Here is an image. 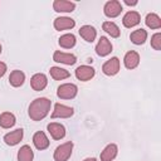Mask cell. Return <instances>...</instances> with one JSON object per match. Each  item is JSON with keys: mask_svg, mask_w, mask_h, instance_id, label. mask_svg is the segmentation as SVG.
Segmentation results:
<instances>
[{"mask_svg": "<svg viewBox=\"0 0 161 161\" xmlns=\"http://www.w3.org/2000/svg\"><path fill=\"white\" fill-rule=\"evenodd\" d=\"M52 107V101L45 98V97H40V98H35L28 108V114L33 121H42L44 119Z\"/></svg>", "mask_w": 161, "mask_h": 161, "instance_id": "1", "label": "cell"}, {"mask_svg": "<svg viewBox=\"0 0 161 161\" xmlns=\"http://www.w3.org/2000/svg\"><path fill=\"white\" fill-rule=\"evenodd\" d=\"M72 152H73V142L68 141V142L59 145L55 148V151L53 153V158L55 161H68L69 157L72 156Z\"/></svg>", "mask_w": 161, "mask_h": 161, "instance_id": "2", "label": "cell"}, {"mask_svg": "<svg viewBox=\"0 0 161 161\" xmlns=\"http://www.w3.org/2000/svg\"><path fill=\"white\" fill-rule=\"evenodd\" d=\"M78 93V87L73 83H63L57 89V96L60 99H73Z\"/></svg>", "mask_w": 161, "mask_h": 161, "instance_id": "3", "label": "cell"}, {"mask_svg": "<svg viewBox=\"0 0 161 161\" xmlns=\"http://www.w3.org/2000/svg\"><path fill=\"white\" fill-rule=\"evenodd\" d=\"M123 8H122V4L118 1V0H109L104 4L103 6V13L107 18H117L121 13H122Z\"/></svg>", "mask_w": 161, "mask_h": 161, "instance_id": "4", "label": "cell"}, {"mask_svg": "<svg viewBox=\"0 0 161 161\" xmlns=\"http://www.w3.org/2000/svg\"><path fill=\"white\" fill-rule=\"evenodd\" d=\"M73 114H74V109L72 107L62 103H55L52 113V118H69Z\"/></svg>", "mask_w": 161, "mask_h": 161, "instance_id": "5", "label": "cell"}, {"mask_svg": "<svg viewBox=\"0 0 161 161\" xmlns=\"http://www.w3.org/2000/svg\"><path fill=\"white\" fill-rule=\"evenodd\" d=\"M102 72L109 77L116 75L119 72V59L117 57H113V58L108 59L107 62H104L102 65Z\"/></svg>", "mask_w": 161, "mask_h": 161, "instance_id": "6", "label": "cell"}, {"mask_svg": "<svg viewBox=\"0 0 161 161\" xmlns=\"http://www.w3.org/2000/svg\"><path fill=\"white\" fill-rule=\"evenodd\" d=\"M96 74V69L91 65H79L77 69H75V77L77 79L82 80V82H87V80H91Z\"/></svg>", "mask_w": 161, "mask_h": 161, "instance_id": "7", "label": "cell"}, {"mask_svg": "<svg viewBox=\"0 0 161 161\" xmlns=\"http://www.w3.org/2000/svg\"><path fill=\"white\" fill-rule=\"evenodd\" d=\"M47 130L53 140H62L65 136V127L58 122H50L47 125Z\"/></svg>", "mask_w": 161, "mask_h": 161, "instance_id": "8", "label": "cell"}, {"mask_svg": "<svg viewBox=\"0 0 161 161\" xmlns=\"http://www.w3.org/2000/svg\"><path fill=\"white\" fill-rule=\"evenodd\" d=\"M54 29L55 30H68V29H73L75 26V20L69 18V16H58L54 19Z\"/></svg>", "mask_w": 161, "mask_h": 161, "instance_id": "9", "label": "cell"}, {"mask_svg": "<svg viewBox=\"0 0 161 161\" xmlns=\"http://www.w3.org/2000/svg\"><path fill=\"white\" fill-rule=\"evenodd\" d=\"M53 60L57 63L67 64V65H73L77 62V57L72 53H64L60 50H55L53 54Z\"/></svg>", "mask_w": 161, "mask_h": 161, "instance_id": "10", "label": "cell"}, {"mask_svg": "<svg viewBox=\"0 0 161 161\" xmlns=\"http://www.w3.org/2000/svg\"><path fill=\"white\" fill-rule=\"evenodd\" d=\"M112 43L106 36H101L97 45H96V53L99 57H107L112 52Z\"/></svg>", "mask_w": 161, "mask_h": 161, "instance_id": "11", "label": "cell"}, {"mask_svg": "<svg viewBox=\"0 0 161 161\" xmlns=\"http://www.w3.org/2000/svg\"><path fill=\"white\" fill-rule=\"evenodd\" d=\"M30 86L36 92L43 91L48 86V78H47V75L44 73H35L30 78Z\"/></svg>", "mask_w": 161, "mask_h": 161, "instance_id": "12", "label": "cell"}, {"mask_svg": "<svg viewBox=\"0 0 161 161\" xmlns=\"http://www.w3.org/2000/svg\"><path fill=\"white\" fill-rule=\"evenodd\" d=\"M23 136H24L23 128H16V130H14V131L6 133L3 140H4V142H5L8 146H15V145H18V143L23 140Z\"/></svg>", "mask_w": 161, "mask_h": 161, "instance_id": "13", "label": "cell"}, {"mask_svg": "<svg viewBox=\"0 0 161 161\" xmlns=\"http://www.w3.org/2000/svg\"><path fill=\"white\" fill-rule=\"evenodd\" d=\"M123 64L127 69H135L140 64V54L135 50H130L123 57Z\"/></svg>", "mask_w": 161, "mask_h": 161, "instance_id": "14", "label": "cell"}, {"mask_svg": "<svg viewBox=\"0 0 161 161\" xmlns=\"http://www.w3.org/2000/svg\"><path fill=\"white\" fill-rule=\"evenodd\" d=\"M140 21H141V16H140V14L137 13V11H127L125 15H123V18H122V24H123V26H126V28H133V26H136V25H138L140 24Z\"/></svg>", "mask_w": 161, "mask_h": 161, "instance_id": "15", "label": "cell"}, {"mask_svg": "<svg viewBox=\"0 0 161 161\" xmlns=\"http://www.w3.org/2000/svg\"><path fill=\"white\" fill-rule=\"evenodd\" d=\"M53 9L57 13H72L75 9V3L67 1V0H54Z\"/></svg>", "mask_w": 161, "mask_h": 161, "instance_id": "16", "label": "cell"}, {"mask_svg": "<svg viewBox=\"0 0 161 161\" xmlns=\"http://www.w3.org/2000/svg\"><path fill=\"white\" fill-rule=\"evenodd\" d=\"M33 143H34V146L38 150L43 151V150H45V148L49 147V143L50 142H49V138L47 137V135L43 131H38L33 136Z\"/></svg>", "mask_w": 161, "mask_h": 161, "instance_id": "17", "label": "cell"}, {"mask_svg": "<svg viewBox=\"0 0 161 161\" xmlns=\"http://www.w3.org/2000/svg\"><path fill=\"white\" fill-rule=\"evenodd\" d=\"M118 153V147L116 143H108L101 152V161H112Z\"/></svg>", "mask_w": 161, "mask_h": 161, "instance_id": "18", "label": "cell"}, {"mask_svg": "<svg viewBox=\"0 0 161 161\" xmlns=\"http://www.w3.org/2000/svg\"><path fill=\"white\" fill-rule=\"evenodd\" d=\"M79 35L88 43H93L97 36V30L92 25H83L79 28Z\"/></svg>", "mask_w": 161, "mask_h": 161, "instance_id": "19", "label": "cell"}, {"mask_svg": "<svg viewBox=\"0 0 161 161\" xmlns=\"http://www.w3.org/2000/svg\"><path fill=\"white\" fill-rule=\"evenodd\" d=\"M24 82H25V74H24V72L19 70V69H15V70H13L10 73V75H9V83L13 87H15V88L21 87L24 84Z\"/></svg>", "mask_w": 161, "mask_h": 161, "instance_id": "20", "label": "cell"}, {"mask_svg": "<svg viewBox=\"0 0 161 161\" xmlns=\"http://www.w3.org/2000/svg\"><path fill=\"white\" fill-rule=\"evenodd\" d=\"M130 39H131V42H132L133 44H136V45H142V44L147 40V31H146L145 29H142V28L136 29V30H133V31L131 33Z\"/></svg>", "mask_w": 161, "mask_h": 161, "instance_id": "21", "label": "cell"}, {"mask_svg": "<svg viewBox=\"0 0 161 161\" xmlns=\"http://www.w3.org/2000/svg\"><path fill=\"white\" fill-rule=\"evenodd\" d=\"M58 43L62 48L64 49H72L75 43H77V39H75V35L72 34V33H67V34H63L59 39H58Z\"/></svg>", "mask_w": 161, "mask_h": 161, "instance_id": "22", "label": "cell"}, {"mask_svg": "<svg viewBox=\"0 0 161 161\" xmlns=\"http://www.w3.org/2000/svg\"><path fill=\"white\" fill-rule=\"evenodd\" d=\"M16 123V118L11 112H3L0 114V127L10 128Z\"/></svg>", "mask_w": 161, "mask_h": 161, "instance_id": "23", "label": "cell"}, {"mask_svg": "<svg viewBox=\"0 0 161 161\" xmlns=\"http://www.w3.org/2000/svg\"><path fill=\"white\" fill-rule=\"evenodd\" d=\"M34 152L29 145H24L18 151V161H33Z\"/></svg>", "mask_w": 161, "mask_h": 161, "instance_id": "24", "label": "cell"}, {"mask_svg": "<svg viewBox=\"0 0 161 161\" xmlns=\"http://www.w3.org/2000/svg\"><path fill=\"white\" fill-rule=\"evenodd\" d=\"M49 73H50V77L54 80H63V79L69 78V75H70V73L67 69L60 68V67H52Z\"/></svg>", "mask_w": 161, "mask_h": 161, "instance_id": "25", "label": "cell"}, {"mask_svg": "<svg viewBox=\"0 0 161 161\" xmlns=\"http://www.w3.org/2000/svg\"><path fill=\"white\" fill-rule=\"evenodd\" d=\"M102 29H103L108 35H111L112 38H118L119 34H121V30H119L118 25H117L116 23H113V21H104V23L102 24Z\"/></svg>", "mask_w": 161, "mask_h": 161, "instance_id": "26", "label": "cell"}, {"mask_svg": "<svg viewBox=\"0 0 161 161\" xmlns=\"http://www.w3.org/2000/svg\"><path fill=\"white\" fill-rule=\"evenodd\" d=\"M145 23L150 29H160L161 28V18L155 13H148L146 15Z\"/></svg>", "mask_w": 161, "mask_h": 161, "instance_id": "27", "label": "cell"}, {"mask_svg": "<svg viewBox=\"0 0 161 161\" xmlns=\"http://www.w3.org/2000/svg\"><path fill=\"white\" fill-rule=\"evenodd\" d=\"M151 47L155 50H161V33H155L151 36Z\"/></svg>", "mask_w": 161, "mask_h": 161, "instance_id": "28", "label": "cell"}, {"mask_svg": "<svg viewBox=\"0 0 161 161\" xmlns=\"http://www.w3.org/2000/svg\"><path fill=\"white\" fill-rule=\"evenodd\" d=\"M6 70H8V67H6V64L4 63V62H0V78L6 73Z\"/></svg>", "mask_w": 161, "mask_h": 161, "instance_id": "29", "label": "cell"}, {"mask_svg": "<svg viewBox=\"0 0 161 161\" xmlns=\"http://www.w3.org/2000/svg\"><path fill=\"white\" fill-rule=\"evenodd\" d=\"M123 3H125L126 5H128V6H135V5H137V4H138V1H137V0H133V1H130V0H123Z\"/></svg>", "mask_w": 161, "mask_h": 161, "instance_id": "30", "label": "cell"}, {"mask_svg": "<svg viewBox=\"0 0 161 161\" xmlns=\"http://www.w3.org/2000/svg\"><path fill=\"white\" fill-rule=\"evenodd\" d=\"M83 161H97V158H94V157H87Z\"/></svg>", "mask_w": 161, "mask_h": 161, "instance_id": "31", "label": "cell"}, {"mask_svg": "<svg viewBox=\"0 0 161 161\" xmlns=\"http://www.w3.org/2000/svg\"><path fill=\"white\" fill-rule=\"evenodd\" d=\"M1 52H3V47H1V44H0V54H1Z\"/></svg>", "mask_w": 161, "mask_h": 161, "instance_id": "32", "label": "cell"}]
</instances>
